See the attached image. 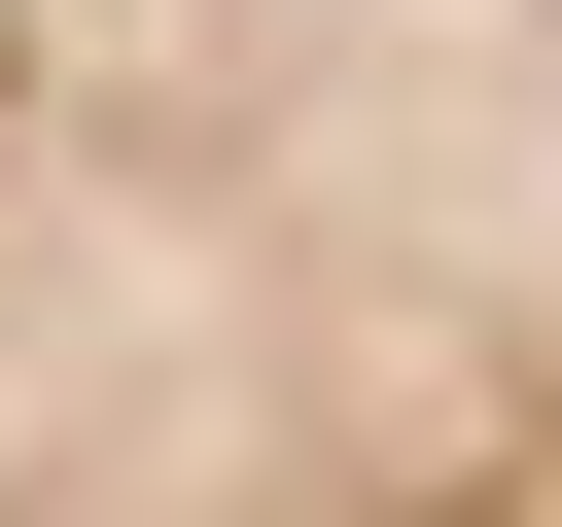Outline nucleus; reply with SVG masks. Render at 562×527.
Returning a JSON list of instances; mask_svg holds the SVG:
<instances>
[{"label": "nucleus", "instance_id": "f257e3e1", "mask_svg": "<svg viewBox=\"0 0 562 527\" xmlns=\"http://www.w3.org/2000/svg\"><path fill=\"white\" fill-rule=\"evenodd\" d=\"M0 527H562V0H0Z\"/></svg>", "mask_w": 562, "mask_h": 527}]
</instances>
